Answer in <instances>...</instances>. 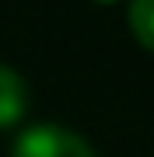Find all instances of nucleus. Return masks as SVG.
<instances>
[{"label": "nucleus", "mask_w": 154, "mask_h": 157, "mask_svg": "<svg viewBox=\"0 0 154 157\" xmlns=\"http://www.w3.org/2000/svg\"><path fill=\"white\" fill-rule=\"evenodd\" d=\"M130 28L154 52V0H130Z\"/></svg>", "instance_id": "3"}, {"label": "nucleus", "mask_w": 154, "mask_h": 157, "mask_svg": "<svg viewBox=\"0 0 154 157\" xmlns=\"http://www.w3.org/2000/svg\"><path fill=\"white\" fill-rule=\"evenodd\" d=\"M25 101H28V91H25L21 73L0 63V126L18 122L25 115Z\"/></svg>", "instance_id": "2"}, {"label": "nucleus", "mask_w": 154, "mask_h": 157, "mask_svg": "<svg viewBox=\"0 0 154 157\" xmlns=\"http://www.w3.org/2000/svg\"><path fill=\"white\" fill-rule=\"evenodd\" d=\"M11 157H95V150L74 129L56 122H39L14 136Z\"/></svg>", "instance_id": "1"}]
</instances>
